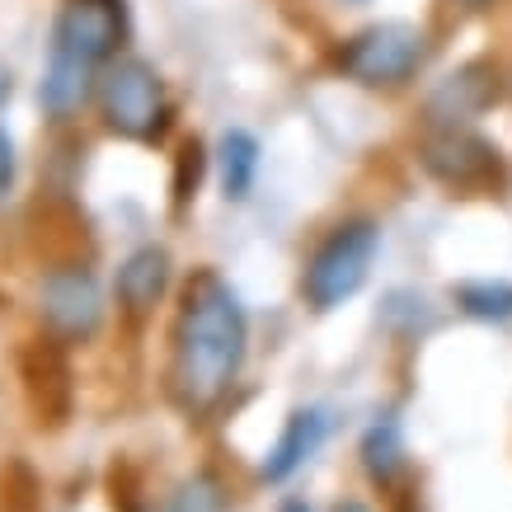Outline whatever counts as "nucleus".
<instances>
[{"instance_id": "nucleus-1", "label": "nucleus", "mask_w": 512, "mask_h": 512, "mask_svg": "<svg viewBox=\"0 0 512 512\" xmlns=\"http://www.w3.org/2000/svg\"><path fill=\"white\" fill-rule=\"evenodd\" d=\"M249 353V315L217 268H193L179 292L170 334V390L188 414H212L240 381Z\"/></svg>"}, {"instance_id": "nucleus-2", "label": "nucleus", "mask_w": 512, "mask_h": 512, "mask_svg": "<svg viewBox=\"0 0 512 512\" xmlns=\"http://www.w3.org/2000/svg\"><path fill=\"white\" fill-rule=\"evenodd\" d=\"M127 38V5L123 0H62L52 47L43 66V99L47 118H71V113L99 90V71L118 57Z\"/></svg>"}, {"instance_id": "nucleus-3", "label": "nucleus", "mask_w": 512, "mask_h": 512, "mask_svg": "<svg viewBox=\"0 0 512 512\" xmlns=\"http://www.w3.org/2000/svg\"><path fill=\"white\" fill-rule=\"evenodd\" d=\"M376 249H381V226L372 217H348L315 245L301 273V296L315 315L339 311L343 301L362 292V282L372 278Z\"/></svg>"}, {"instance_id": "nucleus-4", "label": "nucleus", "mask_w": 512, "mask_h": 512, "mask_svg": "<svg viewBox=\"0 0 512 512\" xmlns=\"http://www.w3.org/2000/svg\"><path fill=\"white\" fill-rule=\"evenodd\" d=\"M99 118L109 132L127 141H160L170 127V99H165V80L146 57L118 52L104 71H99Z\"/></svg>"}, {"instance_id": "nucleus-5", "label": "nucleus", "mask_w": 512, "mask_h": 512, "mask_svg": "<svg viewBox=\"0 0 512 512\" xmlns=\"http://www.w3.org/2000/svg\"><path fill=\"white\" fill-rule=\"evenodd\" d=\"M423 57H428V38H423L419 24L409 19H381V24H367L357 29L348 43L339 47V66L343 80H353L362 90H400L419 76Z\"/></svg>"}, {"instance_id": "nucleus-6", "label": "nucleus", "mask_w": 512, "mask_h": 512, "mask_svg": "<svg viewBox=\"0 0 512 512\" xmlns=\"http://www.w3.org/2000/svg\"><path fill=\"white\" fill-rule=\"evenodd\" d=\"M419 160L437 184L456 188V193L503 184V156H498V146L484 141L480 132H470L466 123H433L419 141Z\"/></svg>"}, {"instance_id": "nucleus-7", "label": "nucleus", "mask_w": 512, "mask_h": 512, "mask_svg": "<svg viewBox=\"0 0 512 512\" xmlns=\"http://www.w3.org/2000/svg\"><path fill=\"white\" fill-rule=\"evenodd\" d=\"M43 325L52 339L85 343L104 325V292L85 264L47 268L43 278Z\"/></svg>"}, {"instance_id": "nucleus-8", "label": "nucleus", "mask_w": 512, "mask_h": 512, "mask_svg": "<svg viewBox=\"0 0 512 512\" xmlns=\"http://www.w3.org/2000/svg\"><path fill=\"white\" fill-rule=\"evenodd\" d=\"M325 433H329L325 409H315V404H311V409H292V414H287V423H282L278 442L268 447L259 475H264L268 484H287L296 470H301L315 456V451H320Z\"/></svg>"}, {"instance_id": "nucleus-9", "label": "nucleus", "mask_w": 512, "mask_h": 512, "mask_svg": "<svg viewBox=\"0 0 512 512\" xmlns=\"http://www.w3.org/2000/svg\"><path fill=\"white\" fill-rule=\"evenodd\" d=\"M170 292V254L160 245L132 249L118 268V306L127 315H151Z\"/></svg>"}, {"instance_id": "nucleus-10", "label": "nucleus", "mask_w": 512, "mask_h": 512, "mask_svg": "<svg viewBox=\"0 0 512 512\" xmlns=\"http://www.w3.org/2000/svg\"><path fill=\"white\" fill-rule=\"evenodd\" d=\"M456 311L484 325H508L512 320V282L508 278H466L451 287Z\"/></svg>"}, {"instance_id": "nucleus-11", "label": "nucleus", "mask_w": 512, "mask_h": 512, "mask_svg": "<svg viewBox=\"0 0 512 512\" xmlns=\"http://www.w3.org/2000/svg\"><path fill=\"white\" fill-rule=\"evenodd\" d=\"M217 165H221V193H226L231 202L249 198L254 174H259V141L249 137L245 127H231V132L221 137Z\"/></svg>"}, {"instance_id": "nucleus-12", "label": "nucleus", "mask_w": 512, "mask_h": 512, "mask_svg": "<svg viewBox=\"0 0 512 512\" xmlns=\"http://www.w3.org/2000/svg\"><path fill=\"white\" fill-rule=\"evenodd\" d=\"M362 470L372 475L376 484H395L404 470V433L400 423L390 419H376L367 433H362Z\"/></svg>"}, {"instance_id": "nucleus-13", "label": "nucleus", "mask_w": 512, "mask_h": 512, "mask_svg": "<svg viewBox=\"0 0 512 512\" xmlns=\"http://www.w3.org/2000/svg\"><path fill=\"white\" fill-rule=\"evenodd\" d=\"M231 508V498H226V484L212 475V470H198V475H188L170 498V512H226Z\"/></svg>"}, {"instance_id": "nucleus-14", "label": "nucleus", "mask_w": 512, "mask_h": 512, "mask_svg": "<svg viewBox=\"0 0 512 512\" xmlns=\"http://www.w3.org/2000/svg\"><path fill=\"white\" fill-rule=\"evenodd\" d=\"M198 179H202V146L198 141H188L184 146V156H179V202H188V193L198 188Z\"/></svg>"}, {"instance_id": "nucleus-15", "label": "nucleus", "mask_w": 512, "mask_h": 512, "mask_svg": "<svg viewBox=\"0 0 512 512\" xmlns=\"http://www.w3.org/2000/svg\"><path fill=\"white\" fill-rule=\"evenodd\" d=\"M10 184H15V141L0 127V198L10 193Z\"/></svg>"}, {"instance_id": "nucleus-16", "label": "nucleus", "mask_w": 512, "mask_h": 512, "mask_svg": "<svg viewBox=\"0 0 512 512\" xmlns=\"http://www.w3.org/2000/svg\"><path fill=\"white\" fill-rule=\"evenodd\" d=\"M329 512H372V508H367L362 498H339V503H334Z\"/></svg>"}, {"instance_id": "nucleus-17", "label": "nucleus", "mask_w": 512, "mask_h": 512, "mask_svg": "<svg viewBox=\"0 0 512 512\" xmlns=\"http://www.w3.org/2000/svg\"><path fill=\"white\" fill-rule=\"evenodd\" d=\"M278 512H311V503H306V498H282Z\"/></svg>"}, {"instance_id": "nucleus-18", "label": "nucleus", "mask_w": 512, "mask_h": 512, "mask_svg": "<svg viewBox=\"0 0 512 512\" xmlns=\"http://www.w3.org/2000/svg\"><path fill=\"white\" fill-rule=\"evenodd\" d=\"M5 99H10V71L0 66V104H5Z\"/></svg>"}, {"instance_id": "nucleus-19", "label": "nucleus", "mask_w": 512, "mask_h": 512, "mask_svg": "<svg viewBox=\"0 0 512 512\" xmlns=\"http://www.w3.org/2000/svg\"><path fill=\"white\" fill-rule=\"evenodd\" d=\"M456 5H466V10H489V5H498V0H456Z\"/></svg>"}, {"instance_id": "nucleus-20", "label": "nucleus", "mask_w": 512, "mask_h": 512, "mask_svg": "<svg viewBox=\"0 0 512 512\" xmlns=\"http://www.w3.org/2000/svg\"><path fill=\"white\" fill-rule=\"evenodd\" d=\"M353 5H367V0H353Z\"/></svg>"}]
</instances>
